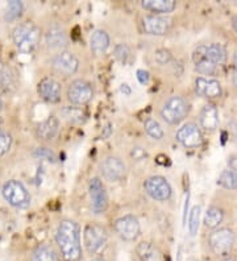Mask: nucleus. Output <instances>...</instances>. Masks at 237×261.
<instances>
[{
	"mask_svg": "<svg viewBox=\"0 0 237 261\" xmlns=\"http://www.w3.org/2000/svg\"><path fill=\"white\" fill-rule=\"evenodd\" d=\"M142 29L148 35L162 36L169 32L171 25V20L160 15H149L142 17Z\"/></svg>",
	"mask_w": 237,
	"mask_h": 261,
	"instance_id": "4468645a",
	"label": "nucleus"
},
{
	"mask_svg": "<svg viewBox=\"0 0 237 261\" xmlns=\"http://www.w3.org/2000/svg\"><path fill=\"white\" fill-rule=\"evenodd\" d=\"M199 220H200V206H194L190 211L189 217V231L190 235L194 236L198 232L199 228Z\"/></svg>",
	"mask_w": 237,
	"mask_h": 261,
	"instance_id": "c756f323",
	"label": "nucleus"
},
{
	"mask_svg": "<svg viewBox=\"0 0 237 261\" xmlns=\"http://www.w3.org/2000/svg\"><path fill=\"white\" fill-rule=\"evenodd\" d=\"M91 261H106L104 258H101V257H98V258H92Z\"/></svg>",
	"mask_w": 237,
	"mask_h": 261,
	"instance_id": "c03bdc74",
	"label": "nucleus"
},
{
	"mask_svg": "<svg viewBox=\"0 0 237 261\" xmlns=\"http://www.w3.org/2000/svg\"><path fill=\"white\" fill-rule=\"evenodd\" d=\"M35 154L36 157H38V159L46 160V161H51V163H54V161L57 160L56 154H54L50 149H47V148H38V149L36 150Z\"/></svg>",
	"mask_w": 237,
	"mask_h": 261,
	"instance_id": "c9c22d12",
	"label": "nucleus"
},
{
	"mask_svg": "<svg viewBox=\"0 0 237 261\" xmlns=\"http://www.w3.org/2000/svg\"><path fill=\"white\" fill-rule=\"evenodd\" d=\"M0 86L3 87L4 90H11L15 87V81H13L12 74L6 67L0 69Z\"/></svg>",
	"mask_w": 237,
	"mask_h": 261,
	"instance_id": "2f4dec72",
	"label": "nucleus"
},
{
	"mask_svg": "<svg viewBox=\"0 0 237 261\" xmlns=\"http://www.w3.org/2000/svg\"><path fill=\"white\" fill-rule=\"evenodd\" d=\"M11 145H12V139L10 135L0 129V156L6 154L11 149Z\"/></svg>",
	"mask_w": 237,
	"mask_h": 261,
	"instance_id": "72a5a7b5",
	"label": "nucleus"
},
{
	"mask_svg": "<svg viewBox=\"0 0 237 261\" xmlns=\"http://www.w3.org/2000/svg\"><path fill=\"white\" fill-rule=\"evenodd\" d=\"M3 110V100H2V98H0V111Z\"/></svg>",
	"mask_w": 237,
	"mask_h": 261,
	"instance_id": "a18cd8bd",
	"label": "nucleus"
},
{
	"mask_svg": "<svg viewBox=\"0 0 237 261\" xmlns=\"http://www.w3.org/2000/svg\"><path fill=\"white\" fill-rule=\"evenodd\" d=\"M130 156H132L133 160H136V161H141L146 157V150L141 147H135L130 152Z\"/></svg>",
	"mask_w": 237,
	"mask_h": 261,
	"instance_id": "e433bc0d",
	"label": "nucleus"
},
{
	"mask_svg": "<svg viewBox=\"0 0 237 261\" xmlns=\"http://www.w3.org/2000/svg\"><path fill=\"white\" fill-rule=\"evenodd\" d=\"M208 243L216 255H224L233 247L234 233L229 228H219L209 235Z\"/></svg>",
	"mask_w": 237,
	"mask_h": 261,
	"instance_id": "1a4fd4ad",
	"label": "nucleus"
},
{
	"mask_svg": "<svg viewBox=\"0 0 237 261\" xmlns=\"http://www.w3.org/2000/svg\"><path fill=\"white\" fill-rule=\"evenodd\" d=\"M233 28H234V31H236V32H237V17H236V19H234V21H233Z\"/></svg>",
	"mask_w": 237,
	"mask_h": 261,
	"instance_id": "37998d69",
	"label": "nucleus"
},
{
	"mask_svg": "<svg viewBox=\"0 0 237 261\" xmlns=\"http://www.w3.org/2000/svg\"><path fill=\"white\" fill-rule=\"evenodd\" d=\"M154 60L160 65H166L170 62L171 53L169 50H166V49H158L154 53Z\"/></svg>",
	"mask_w": 237,
	"mask_h": 261,
	"instance_id": "f704fd0d",
	"label": "nucleus"
},
{
	"mask_svg": "<svg viewBox=\"0 0 237 261\" xmlns=\"http://www.w3.org/2000/svg\"><path fill=\"white\" fill-rule=\"evenodd\" d=\"M114 228L116 233L125 242H133L140 235V222L133 215H124L115 222Z\"/></svg>",
	"mask_w": 237,
	"mask_h": 261,
	"instance_id": "6e6552de",
	"label": "nucleus"
},
{
	"mask_svg": "<svg viewBox=\"0 0 237 261\" xmlns=\"http://www.w3.org/2000/svg\"><path fill=\"white\" fill-rule=\"evenodd\" d=\"M91 207L95 214H103L108 207V195L103 182L99 178H92L89 185Z\"/></svg>",
	"mask_w": 237,
	"mask_h": 261,
	"instance_id": "9b49d317",
	"label": "nucleus"
},
{
	"mask_svg": "<svg viewBox=\"0 0 237 261\" xmlns=\"http://www.w3.org/2000/svg\"><path fill=\"white\" fill-rule=\"evenodd\" d=\"M22 11H24V6H22L21 2H17V0H12L8 3L6 12V20L8 22L16 21L22 15Z\"/></svg>",
	"mask_w": 237,
	"mask_h": 261,
	"instance_id": "c85d7f7f",
	"label": "nucleus"
},
{
	"mask_svg": "<svg viewBox=\"0 0 237 261\" xmlns=\"http://www.w3.org/2000/svg\"><path fill=\"white\" fill-rule=\"evenodd\" d=\"M51 66L62 75H73L79 69V60L71 51H61L51 60Z\"/></svg>",
	"mask_w": 237,
	"mask_h": 261,
	"instance_id": "f8f14e48",
	"label": "nucleus"
},
{
	"mask_svg": "<svg viewBox=\"0 0 237 261\" xmlns=\"http://www.w3.org/2000/svg\"><path fill=\"white\" fill-rule=\"evenodd\" d=\"M124 90H125L126 94L129 95V94H130V90L128 89V85H121V91H124Z\"/></svg>",
	"mask_w": 237,
	"mask_h": 261,
	"instance_id": "ea45409f",
	"label": "nucleus"
},
{
	"mask_svg": "<svg viewBox=\"0 0 237 261\" xmlns=\"http://www.w3.org/2000/svg\"><path fill=\"white\" fill-rule=\"evenodd\" d=\"M195 70L199 74H204V75H211V74L215 73L216 65L212 64L211 61L202 58L198 62H195Z\"/></svg>",
	"mask_w": 237,
	"mask_h": 261,
	"instance_id": "7c9ffc66",
	"label": "nucleus"
},
{
	"mask_svg": "<svg viewBox=\"0 0 237 261\" xmlns=\"http://www.w3.org/2000/svg\"><path fill=\"white\" fill-rule=\"evenodd\" d=\"M218 184L228 190H236L237 189V174L232 170H223L218 179Z\"/></svg>",
	"mask_w": 237,
	"mask_h": 261,
	"instance_id": "cd10ccee",
	"label": "nucleus"
},
{
	"mask_svg": "<svg viewBox=\"0 0 237 261\" xmlns=\"http://www.w3.org/2000/svg\"><path fill=\"white\" fill-rule=\"evenodd\" d=\"M136 255L141 261H164V253L161 249L149 242H141L137 244Z\"/></svg>",
	"mask_w": 237,
	"mask_h": 261,
	"instance_id": "6ab92c4d",
	"label": "nucleus"
},
{
	"mask_svg": "<svg viewBox=\"0 0 237 261\" xmlns=\"http://www.w3.org/2000/svg\"><path fill=\"white\" fill-rule=\"evenodd\" d=\"M58 132H60V120L56 116H50L46 120L41 121L36 128L38 140L42 141H51L57 137Z\"/></svg>",
	"mask_w": 237,
	"mask_h": 261,
	"instance_id": "a211bd4d",
	"label": "nucleus"
},
{
	"mask_svg": "<svg viewBox=\"0 0 237 261\" xmlns=\"http://www.w3.org/2000/svg\"><path fill=\"white\" fill-rule=\"evenodd\" d=\"M200 127L205 130H214L219 125V111L215 105H205L200 111Z\"/></svg>",
	"mask_w": 237,
	"mask_h": 261,
	"instance_id": "aec40b11",
	"label": "nucleus"
},
{
	"mask_svg": "<svg viewBox=\"0 0 237 261\" xmlns=\"http://www.w3.org/2000/svg\"><path fill=\"white\" fill-rule=\"evenodd\" d=\"M144 128H145L146 134L152 139H154V140H161L162 137H164V129H162L161 124L155 119H146L145 123H144Z\"/></svg>",
	"mask_w": 237,
	"mask_h": 261,
	"instance_id": "bb28decb",
	"label": "nucleus"
},
{
	"mask_svg": "<svg viewBox=\"0 0 237 261\" xmlns=\"http://www.w3.org/2000/svg\"><path fill=\"white\" fill-rule=\"evenodd\" d=\"M223 261H236V260H233V258H227V260H223Z\"/></svg>",
	"mask_w": 237,
	"mask_h": 261,
	"instance_id": "49530a36",
	"label": "nucleus"
},
{
	"mask_svg": "<svg viewBox=\"0 0 237 261\" xmlns=\"http://www.w3.org/2000/svg\"><path fill=\"white\" fill-rule=\"evenodd\" d=\"M13 42L21 53H31L37 48L41 38V31L35 22H21L13 29Z\"/></svg>",
	"mask_w": 237,
	"mask_h": 261,
	"instance_id": "f03ea898",
	"label": "nucleus"
},
{
	"mask_svg": "<svg viewBox=\"0 0 237 261\" xmlns=\"http://www.w3.org/2000/svg\"><path fill=\"white\" fill-rule=\"evenodd\" d=\"M31 261H60V256L51 245L40 244L32 252Z\"/></svg>",
	"mask_w": 237,
	"mask_h": 261,
	"instance_id": "5701e85b",
	"label": "nucleus"
},
{
	"mask_svg": "<svg viewBox=\"0 0 237 261\" xmlns=\"http://www.w3.org/2000/svg\"><path fill=\"white\" fill-rule=\"evenodd\" d=\"M56 242L65 261H79L82 256L81 228L74 220L65 219L58 224Z\"/></svg>",
	"mask_w": 237,
	"mask_h": 261,
	"instance_id": "f257e3e1",
	"label": "nucleus"
},
{
	"mask_svg": "<svg viewBox=\"0 0 237 261\" xmlns=\"http://www.w3.org/2000/svg\"><path fill=\"white\" fill-rule=\"evenodd\" d=\"M189 114V105L182 96H171L161 110V116L169 124H178Z\"/></svg>",
	"mask_w": 237,
	"mask_h": 261,
	"instance_id": "39448f33",
	"label": "nucleus"
},
{
	"mask_svg": "<svg viewBox=\"0 0 237 261\" xmlns=\"http://www.w3.org/2000/svg\"><path fill=\"white\" fill-rule=\"evenodd\" d=\"M61 93H62V89H61L60 82H57L53 78H44L41 82L38 83V94L45 102H60Z\"/></svg>",
	"mask_w": 237,
	"mask_h": 261,
	"instance_id": "2eb2a0df",
	"label": "nucleus"
},
{
	"mask_svg": "<svg viewBox=\"0 0 237 261\" xmlns=\"http://www.w3.org/2000/svg\"><path fill=\"white\" fill-rule=\"evenodd\" d=\"M94 98V89L91 83L83 80H75L69 85L67 99L73 106H85Z\"/></svg>",
	"mask_w": 237,
	"mask_h": 261,
	"instance_id": "423d86ee",
	"label": "nucleus"
},
{
	"mask_svg": "<svg viewBox=\"0 0 237 261\" xmlns=\"http://www.w3.org/2000/svg\"><path fill=\"white\" fill-rule=\"evenodd\" d=\"M45 41H46L47 48L63 49L69 44V38L62 27L58 24H53L47 28L46 33H45Z\"/></svg>",
	"mask_w": 237,
	"mask_h": 261,
	"instance_id": "dca6fc26",
	"label": "nucleus"
},
{
	"mask_svg": "<svg viewBox=\"0 0 237 261\" xmlns=\"http://www.w3.org/2000/svg\"><path fill=\"white\" fill-rule=\"evenodd\" d=\"M233 82H234V85L237 86V70L233 71Z\"/></svg>",
	"mask_w": 237,
	"mask_h": 261,
	"instance_id": "79ce46f5",
	"label": "nucleus"
},
{
	"mask_svg": "<svg viewBox=\"0 0 237 261\" xmlns=\"http://www.w3.org/2000/svg\"><path fill=\"white\" fill-rule=\"evenodd\" d=\"M108 242V233L100 224L90 223L83 229V244L89 253L95 255L106 248Z\"/></svg>",
	"mask_w": 237,
	"mask_h": 261,
	"instance_id": "7ed1b4c3",
	"label": "nucleus"
},
{
	"mask_svg": "<svg viewBox=\"0 0 237 261\" xmlns=\"http://www.w3.org/2000/svg\"><path fill=\"white\" fill-rule=\"evenodd\" d=\"M90 46H91L92 53L96 56L104 55L107 49L110 48V36L103 29L95 31L90 38Z\"/></svg>",
	"mask_w": 237,
	"mask_h": 261,
	"instance_id": "4be33fe9",
	"label": "nucleus"
},
{
	"mask_svg": "<svg viewBox=\"0 0 237 261\" xmlns=\"http://www.w3.org/2000/svg\"><path fill=\"white\" fill-rule=\"evenodd\" d=\"M223 218H224V213L223 210L218 208V207H209L208 210L205 211L204 215V226L208 227V228H216L219 224L223 222Z\"/></svg>",
	"mask_w": 237,
	"mask_h": 261,
	"instance_id": "393cba45",
	"label": "nucleus"
},
{
	"mask_svg": "<svg viewBox=\"0 0 237 261\" xmlns=\"http://www.w3.org/2000/svg\"><path fill=\"white\" fill-rule=\"evenodd\" d=\"M101 175L108 182H119L125 177V164L119 157L110 156L101 163Z\"/></svg>",
	"mask_w": 237,
	"mask_h": 261,
	"instance_id": "ddd939ff",
	"label": "nucleus"
},
{
	"mask_svg": "<svg viewBox=\"0 0 237 261\" xmlns=\"http://www.w3.org/2000/svg\"><path fill=\"white\" fill-rule=\"evenodd\" d=\"M195 91L198 95L204 98H219L221 95V85L216 80H205L203 76L196 78Z\"/></svg>",
	"mask_w": 237,
	"mask_h": 261,
	"instance_id": "f3484780",
	"label": "nucleus"
},
{
	"mask_svg": "<svg viewBox=\"0 0 237 261\" xmlns=\"http://www.w3.org/2000/svg\"><path fill=\"white\" fill-rule=\"evenodd\" d=\"M144 189H145L146 194L154 201L164 202L168 201L171 197V186L168 182V179L161 175H153L149 177L144 182Z\"/></svg>",
	"mask_w": 237,
	"mask_h": 261,
	"instance_id": "0eeeda50",
	"label": "nucleus"
},
{
	"mask_svg": "<svg viewBox=\"0 0 237 261\" xmlns=\"http://www.w3.org/2000/svg\"><path fill=\"white\" fill-rule=\"evenodd\" d=\"M3 197L11 206L16 208H27L31 204V195L21 182L11 179L3 186Z\"/></svg>",
	"mask_w": 237,
	"mask_h": 261,
	"instance_id": "20e7f679",
	"label": "nucleus"
},
{
	"mask_svg": "<svg viewBox=\"0 0 237 261\" xmlns=\"http://www.w3.org/2000/svg\"><path fill=\"white\" fill-rule=\"evenodd\" d=\"M137 80H139L140 83H142V85H146V83L149 82V80H150V75H149L148 71L145 70H137Z\"/></svg>",
	"mask_w": 237,
	"mask_h": 261,
	"instance_id": "4c0bfd02",
	"label": "nucleus"
},
{
	"mask_svg": "<svg viewBox=\"0 0 237 261\" xmlns=\"http://www.w3.org/2000/svg\"><path fill=\"white\" fill-rule=\"evenodd\" d=\"M204 58L205 60L211 61L212 64H215L216 66L223 64L225 61L224 48L219 44L204 45Z\"/></svg>",
	"mask_w": 237,
	"mask_h": 261,
	"instance_id": "b1692460",
	"label": "nucleus"
},
{
	"mask_svg": "<svg viewBox=\"0 0 237 261\" xmlns=\"http://www.w3.org/2000/svg\"><path fill=\"white\" fill-rule=\"evenodd\" d=\"M141 7L154 15H161V13L173 12L177 3L174 0H142Z\"/></svg>",
	"mask_w": 237,
	"mask_h": 261,
	"instance_id": "412c9836",
	"label": "nucleus"
},
{
	"mask_svg": "<svg viewBox=\"0 0 237 261\" xmlns=\"http://www.w3.org/2000/svg\"><path fill=\"white\" fill-rule=\"evenodd\" d=\"M175 139L178 143H180L185 148H189V149L200 147L203 143V135L195 123H187V124L182 125L177 130Z\"/></svg>",
	"mask_w": 237,
	"mask_h": 261,
	"instance_id": "9d476101",
	"label": "nucleus"
},
{
	"mask_svg": "<svg viewBox=\"0 0 237 261\" xmlns=\"http://www.w3.org/2000/svg\"><path fill=\"white\" fill-rule=\"evenodd\" d=\"M233 62H234V70H237V51H236V53H234Z\"/></svg>",
	"mask_w": 237,
	"mask_h": 261,
	"instance_id": "a19ab883",
	"label": "nucleus"
},
{
	"mask_svg": "<svg viewBox=\"0 0 237 261\" xmlns=\"http://www.w3.org/2000/svg\"><path fill=\"white\" fill-rule=\"evenodd\" d=\"M228 165H229V168H231L232 172L234 173V174H237V156H233L229 159V161H228Z\"/></svg>",
	"mask_w": 237,
	"mask_h": 261,
	"instance_id": "58836bf2",
	"label": "nucleus"
},
{
	"mask_svg": "<svg viewBox=\"0 0 237 261\" xmlns=\"http://www.w3.org/2000/svg\"><path fill=\"white\" fill-rule=\"evenodd\" d=\"M61 114H62L63 118L66 119V120L71 121V123H82L86 119V112L81 107H76V106L63 107Z\"/></svg>",
	"mask_w": 237,
	"mask_h": 261,
	"instance_id": "a878e982",
	"label": "nucleus"
},
{
	"mask_svg": "<svg viewBox=\"0 0 237 261\" xmlns=\"http://www.w3.org/2000/svg\"><path fill=\"white\" fill-rule=\"evenodd\" d=\"M115 57L120 61L121 64H128L129 58L132 57V53H130L129 46L125 44L117 45L116 48H115Z\"/></svg>",
	"mask_w": 237,
	"mask_h": 261,
	"instance_id": "473e14b6",
	"label": "nucleus"
}]
</instances>
